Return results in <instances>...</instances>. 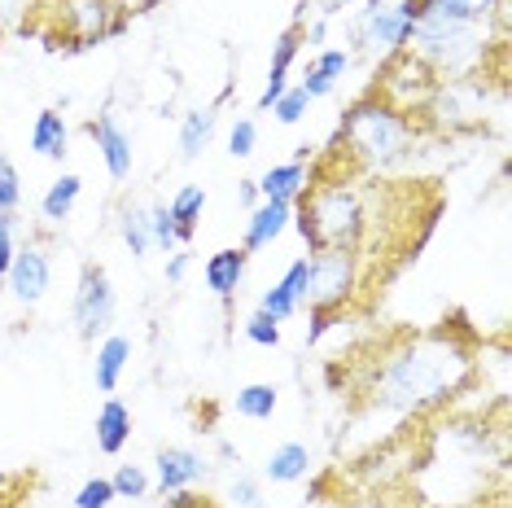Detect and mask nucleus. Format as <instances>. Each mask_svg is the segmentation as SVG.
<instances>
[{"mask_svg": "<svg viewBox=\"0 0 512 508\" xmlns=\"http://www.w3.org/2000/svg\"><path fill=\"white\" fill-rule=\"evenodd\" d=\"M114 307H119V298H114L110 272L101 263H84L79 268V285H75V307H71L75 333L84 342H97L114 325Z\"/></svg>", "mask_w": 512, "mask_h": 508, "instance_id": "6", "label": "nucleus"}, {"mask_svg": "<svg viewBox=\"0 0 512 508\" xmlns=\"http://www.w3.org/2000/svg\"><path fill=\"white\" fill-rule=\"evenodd\" d=\"M114 500H145L149 495V473L141 465H119V473L110 478Z\"/></svg>", "mask_w": 512, "mask_h": 508, "instance_id": "28", "label": "nucleus"}, {"mask_svg": "<svg viewBox=\"0 0 512 508\" xmlns=\"http://www.w3.org/2000/svg\"><path fill=\"white\" fill-rule=\"evenodd\" d=\"M22 202V180H18V167L9 158H0V215H14Z\"/></svg>", "mask_w": 512, "mask_h": 508, "instance_id": "32", "label": "nucleus"}, {"mask_svg": "<svg viewBox=\"0 0 512 508\" xmlns=\"http://www.w3.org/2000/svg\"><path fill=\"white\" fill-rule=\"evenodd\" d=\"M276 403H281V390L272 381H250V386L237 390V417L246 421H272Z\"/></svg>", "mask_w": 512, "mask_h": 508, "instance_id": "25", "label": "nucleus"}, {"mask_svg": "<svg viewBox=\"0 0 512 508\" xmlns=\"http://www.w3.org/2000/svg\"><path fill=\"white\" fill-rule=\"evenodd\" d=\"M416 0H368V9L359 14V27H355V40L364 44L368 53H399L412 44V27H416Z\"/></svg>", "mask_w": 512, "mask_h": 508, "instance_id": "5", "label": "nucleus"}, {"mask_svg": "<svg viewBox=\"0 0 512 508\" xmlns=\"http://www.w3.org/2000/svg\"><path fill=\"white\" fill-rule=\"evenodd\" d=\"M232 504H241V508H263L259 482H254V478H237V482H232Z\"/></svg>", "mask_w": 512, "mask_h": 508, "instance_id": "35", "label": "nucleus"}, {"mask_svg": "<svg viewBox=\"0 0 512 508\" xmlns=\"http://www.w3.org/2000/svg\"><path fill=\"white\" fill-rule=\"evenodd\" d=\"M246 268H250V254L241 246H228V250H215L211 259H206V290H211L219 303H232V294L241 290V281H246Z\"/></svg>", "mask_w": 512, "mask_h": 508, "instance_id": "13", "label": "nucleus"}, {"mask_svg": "<svg viewBox=\"0 0 512 508\" xmlns=\"http://www.w3.org/2000/svg\"><path fill=\"white\" fill-rule=\"evenodd\" d=\"M302 40H307V27H302V18H294L281 31V36H276V44H272V66H267V84L259 92V110H272L276 97L289 88V66H294Z\"/></svg>", "mask_w": 512, "mask_h": 508, "instance_id": "11", "label": "nucleus"}, {"mask_svg": "<svg viewBox=\"0 0 512 508\" xmlns=\"http://www.w3.org/2000/svg\"><path fill=\"white\" fill-rule=\"evenodd\" d=\"M241 329H246V338H250L254 346H263V351L281 346V320H272V316H267V311H259V307L250 311L246 325H241Z\"/></svg>", "mask_w": 512, "mask_h": 508, "instance_id": "29", "label": "nucleus"}, {"mask_svg": "<svg viewBox=\"0 0 512 508\" xmlns=\"http://www.w3.org/2000/svg\"><path fill=\"white\" fill-rule=\"evenodd\" d=\"M254 149H259V123L254 119H237L228 132V154L232 158H250Z\"/></svg>", "mask_w": 512, "mask_h": 508, "instance_id": "31", "label": "nucleus"}, {"mask_svg": "<svg viewBox=\"0 0 512 508\" xmlns=\"http://www.w3.org/2000/svg\"><path fill=\"white\" fill-rule=\"evenodd\" d=\"M302 294H307V254L289 263V272L259 298V311H267L272 320H281V325H285V320L302 307Z\"/></svg>", "mask_w": 512, "mask_h": 508, "instance_id": "14", "label": "nucleus"}, {"mask_svg": "<svg viewBox=\"0 0 512 508\" xmlns=\"http://www.w3.org/2000/svg\"><path fill=\"white\" fill-rule=\"evenodd\" d=\"M149 233H154V250H180V233L167 202H149Z\"/></svg>", "mask_w": 512, "mask_h": 508, "instance_id": "27", "label": "nucleus"}, {"mask_svg": "<svg viewBox=\"0 0 512 508\" xmlns=\"http://www.w3.org/2000/svg\"><path fill=\"white\" fill-rule=\"evenodd\" d=\"M412 141H416L412 114L394 110L390 101L372 97V92L359 97L342 114V123H337V149L364 171H386L394 163H403L412 154Z\"/></svg>", "mask_w": 512, "mask_h": 508, "instance_id": "2", "label": "nucleus"}, {"mask_svg": "<svg viewBox=\"0 0 512 508\" xmlns=\"http://www.w3.org/2000/svg\"><path fill=\"white\" fill-rule=\"evenodd\" d=\"M49 281H53V254L40 246V241H22L14 263L5 272V285L9 294L18 298L22 307H36L44 294H49Z\"/></svg>", "mask_w": 512, "mask_h": 508, "instance_id": "7", "label": "nucleus"}, {"mask_svg": "<svg viewBox=\"0 0 512 508\" xmlns=\"http://www.w3.org/2000/svg\"><path fill=\"white\" fill-rule=\"evenodd\" d=\"M167 206H171V219H176L180 246H189L193 233H197V219H202V211H206V189H202V184H184V189Z\"/></svg>", "mask_w": 512, "mask_h": 508, "instance_id": "23", "label": "nucleus"}, {"mask_svg": "<svg viewBox=\"0 0 512 508\" xmlns=\"http://www.w3.org/2000/svg\"><path fill=\"white\" fill-rule=\"evenodd\" d=\"M132 443V408L123 399H106L97 412V447L106 456H119Z\"/></svg>", "mask_w": 512, "mask_h": 508, "instance_id": "17", "label": "nucleus"}, {"mask_svg": "<svg viewBox=\"0 0 512 508\" xmlns=\"http://www.w3.org/2000/svg\"><path fill=\"white\" fill-rule=\"evenodd\" d=\"M88 132H92V141H97V154H101V163H106L110 180L123 184L127 176H132V163H136L132 132H127L114 114H101L97 123H88Z\"/></svg>", "mask_w": 512, "mask_h": 508, "instance_id": "9", "label": "nucleus"}, {"mask_svg": "<svg viewBox=\"0 0 512 508\" xmlns=\"http://www.w3.org/2000/svg\"><path fill=\"white\" fill-rule=\"evenodd\" d=\"M79 193H84V180H79L75 171H62V176L49 184V193L40 198V215L49 219V224H62V219H71Z\"/></svg>", "mask_w": 512, "mask_h": 508, "instance_id": "22", "label": "nucleus"}, {"mask_svg": "<svg viewBox=\"0 0 512 508\" xmlns=\"http://www.w3.org/2000/svg\"><path fill=\"white\" fill-rule=\"evenodd\" d=\"M27 5H31V0H0V31L18 27V22L27 18Z\"/></svg>", "mask_w": 512, "mask_h": 508, "instance_id": "36", "label": "nucleus"}, {"mask_svg": "<svg viewBox=\"0 0 512 508\" xmlns=\"http://www.w3.org/2000/svg\"><path fill=\"white\" fill-rule=\"evenodd\" d=\"M311 110V97L302 92L298 84H289L281 97H276V106H272V114H276V123H285V127H294V123H302V114Z\"/></svg>", "mask_w": 512, "mask_h": 508, "instance_id": "30", "label": "nucleus"}, {"mask_svg": "<svg viewBox=\"0 0 512 508\" xmlns=\"http://www.w3.org/2000/svg\"><path fill=\"white\" fill-rule=\"evenodd\" d=\"M359 276H364V259L355 250H316L307 259V294H302V303H307V311L342 316V307L359 294Z\"/></svg>", "mask_w": 512, "mask_h": 508, "instance_id": "4", "label": "nucleus"}, {"mask_svg": "<svg viewBox=\"0 0 512 508\" xmlns=\"http://www.w3.org/2000/svg\"><path fill=\"white\" fill-rule=\"evenodd\" d=\"M237 198H241V202H246V206H259V202H263V198H259V184H254V180H241Z\"/></svg>", "mask_w": 512, "mask_h": 508, "instance_id": "38", "label": "nucleus"}, {"mask_svg": "<svg viewBox=\"0 0 512 508\" xmlns=\"http://www.w3.org/2000/svg\"><path fill=\"white\" fill-rule=\"evenodd\" d=\"M346 71H351V53H346V49H324L316 62L307 66V79H302L298 88L307 92L311 101H316V97H329V92L337 88V79H342Z\"/></svg>", "mask_w": 512, "mask_h": 508, "instance_id": "19", "label": "nucleus"}, {"mask_svg": "<svg viewBox=\"0 0 512 508\" xmlns=\"http://www.w3.org/2000/svg\"><path fill=\"white\" fill-rule=\"evenodd\" d=\"M171 500V508H206L202 500H197V495H189V491H176V495H167Z\"/></svg>", "mask_w": 512, "mask_h": 508, "instance_id": "39", "label": "nucleus"}, {"mask_svg": "<svg viewBox=\"0 0 512 508\" xmlns=\"http://www.w3.org/2000/svg\"><path fill=\"white\" fill-rule=\"evenodd\" d=\"M298 202L302 206L294 215V228L311 250H355L359 254V241L368 237V206L355 184L311 176Z\"/></svg>", "mask_w": 512, "mask_h": 508, "instance_id": "3", "label": "nucleus"}, {"mask_svg": "<svg viewBox=\"0 0 512 508\" xmlns=\"http://www.w3.org/2000/svg\"><path fill=\"white\" fill-rule=\"evenodd\" d=\"M206 473H211V460L202 452H193V447H158V456H154V487L162 491V500L176 491H189Z\"/></svg>", "mask_w": 512, "mask_h": 508, "instance_id": "8", "label": "nucleus"}, {"mask_svg": "<svg viewBox=\"0 0 512 508\" xmlns=\"http://www.w3.org/2000/svg\"><path fill=\"white\" fill-rule=\"evenodd\" d=\"M473 373V355L456 333L434 329L421 338H407L390 351L368 381V403L390 412H425L447 403Z\"/></svg>", "mask_w": 512, "mask_h": 508, "instance_id": "1", "label": "nucleus"}, {"mask_svg": "<svg viewBox=\"0 0 512 508\" xmlns=\"http://www.w3.org/2000/svg\"><path fill=\"white\" fill-rule=\"evenodd\" d=\"M333 5H337V9H342V5H355V0H333Z\"/></svg>", "mask_w": 512, "mask_h": 508, "instance_id": "41", "label": "nucleus"}, {"mask_svg": "<svg viewBox=\"0 0 512 508\" xmlns=\"http://www.w3.org/2000/svg\"><path fill=\"white\" fill-rule=\"evenodd\" d=\"M14 228H18V215H0V281H5L9 263H14V254H18Z\"/></svg>", "mask_w": 512, "mask_h": 508, "instance_id": "34", "label": "nucleus"}, {"mask_svg": "<svg viewBox=\"0 0 512 508\" xmlns=\"http://www.w3.org/2000/svg\"><path fill=\"white\" fill-rule=\"evenodd\" d=\"M119 233H123V246L145 259L154 250V233H149V202H127L119 211Z\"/></svg>", "mask_w": 512, "mask_h": 508, "instance_id": "24", "label": "nucleus"}, {"mask_svg": "<svg viewBox=\"0 0 512 508\" xmlns=\"http://www.w3.org/2000/svg\"><path fill=\"white\" fill-rule=\"evenodd\" d=\"M307 469H311V452L302 443H281L272 456H267V465H263V478L267 482H302L307 478Z\"/></svg>", "mask_w": 512, "mask_h": 508, "instance_id": "21", "label": "nucleus"}, {"mask_svg": "<svg viewBox=\"0 0 512 508\" xmlns=\"http://www.w3.org/2000/svg\"><path fill=\"white\" fill-rule=\"evenodd\" d=\"M215 127H219V110L215 106H202V110L184 114V123H180V158L184 163H197V158L211 149Z\"/></svg>", "mask_w": 512, "mask_h": 508, "instance_id": "18", "label": "nucleus"}, {"mask_svg": "<svg viewBox=\"0 0 512 508\" xmlns=\"http://www.w3.org/2000/svg\"><path fill=\"white\" fill-rule=\"evenodd\" d=\"M114 504V487L110 478H88L75 495V508H110Z\"/></svg>", "mask_w": 512, "mask_h": 508, "instance_id": "33", "label": "nucleus"}, {"mask_svg": "<svg viewBox=\"0 0 512 508\" xmlns=\"http://www.w3.org/2000/svg\"><path fill=\"white\" fill-rule=\"evenodd\" d=\"M119 5H127V9H132V5H136V9H154L158 0H119Z\"/></svg>", "mask_w": 512, "mask_h": 508, "instance_id": "40", "label": "nucleus"}, {"mask_svg": "<svg viewBox=\"0 0 512 508\" xmlns=\"http://www.w3.org/2000/svg\"><path fill=\"white\" fill-rule=\"evenodd\" d=\"M62 9H66L71 36L84 44H97V40L114 36V31H123V22H114V14H119L114 0H62Z\"/></svg>", "mask_w": 512, "mask_h": 508, "instance_id": "10", "label": "nucleus"}, {"mask_svg": "<svg viewBox=\"0 0 512 508\" xmlns=\"http://www.w3.org/2000/svg\"><path fill=\"white\" fill-rule=\"evenodd\" d=\"M429 14H442V18H460V22H486L504 9V0H416Z\"/></svg>", "mask_w": 512, "mask_h": 508, "instance_id": "26", "label": "nucleus"}, {"mask_svg": "<svg viewBox=\"0 0 512 508\" xmlns=\"http://www.w3.org/2000/svg\"><path fill=\"white\" fill-rule=\"evenodd\" d=\"M294 224V202H259L250 206V219H246V241H241V250L254 254V250H267L276 237L285 233V228Z\"/></svg>", "mask_w": 512, "mask_h": 508, "instance_id": "12", "label": "nucleus"}, {"mask_svg": "<svg viewBox=\"0 0 512 508\" xmlns=\"http://www.w3.org/2000/svg\"><path fill=\"white\" fill-rule=\"evenodd\" d=\"M66 145H71V127H66V119L57 110H40L36 114V127H31V154L62 163Z\"/></svg>", "mask_w": 512, "mask_h": 508, "instance_id": "20", "label": "nucleus"}, {"mask_svg": "<svg viewBox=\"0 0 512 508\" xmlns=\"http://www.w3.org/2000/svg\"><path fill=\"white\" fill-rule=\"evenodd\" d=\"M307 180H311L307 163H302V158H294V163L267 167L254 184H259V198H267V202H298L302 189H307Z\"/></svg>", "mask_w": 512, "mask_h": 508, "instance_id": "16", "label": "nucleus"}, {"mask_svg": "<svg viewBox=\"0 0 512 508\" xmlns=\"http://www.w3.org/2000/svg\"><path fill=\"white\" fill-rule=\"evenodd\" d=\"M127 360H132V338L106 333L101 346H97V360H92V381H97L101 395H114V390H119V381L127 373Z\"/></svg>", "mask_w": 512, "mask_h": 508, "instance_id": "15", "label": "nucleus"}, {"mask_svg": "<svg viewBox=\"0 0 512 508\" xmlns=\"http://www.w3.org/2000/svg\"><path fill=\"white\" fill-rule=\"evenodd\" d=\"M189 263H193V254H189V250H171V259H167V281H171V285H180L184 276H189Z\"/></svg>", "mask_w": 512, "mask_h": 508, "instance_id": "37", "label": "nucleus"}]
</instances>
